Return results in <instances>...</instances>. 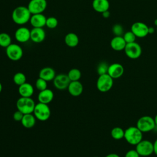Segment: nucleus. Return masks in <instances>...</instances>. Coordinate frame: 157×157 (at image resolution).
<instances>
[{
  "label": "nucleus",
  "mask_w": 157,
  "mask_h": 157,
  "mask_svg": "<svg viewBox=\"0 0 157 157\" xmlns=\"http://www.w3.org/2000/svg\"><path fill=\"white\" fill-rule=\"evenodd\" d=\"M123 37L124 39L126 44H129V43L136 42V39L137 37L131 31H130L124 33L123 35Z\"/></svg>",
  "instance_id": "obj_30"
},
{
  "label": "nucleus",
  "mask_w": 157,
  "mask_h": 157,
  "mask_svg": "<svg viewBox=\"0 0 157 157\" xmlns=\"http://www.w3.org/2000/svg\"><path fill=\"white\" fill-rule=\"evenodd\" d=\"M36 103L31 97H20L16 103L17 110L23 114L33 113Z\"/></svg>",
  "instance_id": "obj_3"
},
{
  "label": "nucleus",
  "mask_w": 157,
  "mask_h": 157,
  "mask_svg": "<svg viewBox=\"0 0 157 157\" xmlns=\"http://www.w3.org/2000/svg\"><path fill=\"white\" fill-rule=\"evenodd\" d=\"M109 66V65H108L105 62L100 63L98 64V67H97V72H98V74H99V75L107 74Z\"/></svg>",
  "instance_id": "obj_32"
},
{
  "label": "nucleus",
  "mask_w": 157,
  "mask_h": 157,
  "mask_svg": "<svg viewBox=\"0 0 157 157\" xmlns=\"http://www.w3.org/2000/svg\"><path fill=\"white\" fill-rule=\"evenodd\" d=\"M67 90L69 94L72 96H80L83 90V85L79 80L78 81H71L67 87Z\"/></svg>",
  "instance_id": "obj_17"
},
{
  "label": "nucleus",
  "mask_w": 157,
  "mask_h": 157,
  "mask_svg": "<svg viewBox=\"0 0 157 157\" xmlns=\"http://www.w3.org/2000/svg\"><path fill=\"white\" fill-rule=\"evenodd\" d=\"M142 133L137 126H129L124 130V138L128 144L136 145L142 140Z\"/></svg>",
  "instance_id": "obj_2"
},
{
  "label": "nucleus",
  "mask_w": 157,
  "mask_h": 157,
  "mask_svg": "<svg viewBox=\"0 0 157 157\" xmlns=\"http://www.w3.org/2000/svg\"><path fill=\"white\" fill-rule=\"evenodd\" d=\"M67 76L71 81H78L82 76L81 72L79 69L76 68L71 69L67 73Z\"/></svg>",
  "instance_id": "obj_27"
},
{
  "label": "nucleus",
  "mask_w": 157,
  "mask_h": 157,
  "mask_svg": "<svg viewBox=\"0 0 157 157\" xmlns=\"http://www.w3.org/2000/svg\"><path fill=\"white\" fill-rule=\"evenodd\" d=\"M47 6V0H30L28 8L31 14L42 13Z\"/></svg>",
  "instance_id": "obj_10"
},
{
  "label": "nucleus",
  "mask_w": 157,
  "mask_h": 157,
  "mask_svg": "<svg viewBox=\"0 0 157 157\" xmlns=\"http://www.w3.org/2000/svg\"><path fill=\"white\" fill-rule=\"evenodd\" d=\"M45 38V32L43 28H33L31 30L30 39L35 43H40Z\"/></svg>",
  "instance_id": "obj_15"
},
{
  "label": "nucleus",
  "mask_w": 157,
  "mask_h": 157,
  "mask_svg": "<svg viewBox=\"0 0 157 157\" xmlns=\"http://www.w3.org/2000/svg\"><path fill=\"white\" fill-rule=\"evenodd\" d=\"M35 86L36 88L39 91H42L47 88V82L45 81V80L41 78H38L35 83Z\"/></svg>",
  "instance_id": "obj_29"
},
{
  "label": "nucleus",
  "mask_w": 157,
  "mask_h": 157,
  "mask_svg": "<svg viewBox=\"0 0 157 157\" xmlns=\"http://www.w3.org/2000/svg\"><path fill=\"white\" fill-rule=\"evenodd\" d=\"M71 82L67 74H59L56 75L55 77L53 80L54 86L59 90H64L67 89Z\"/></svg>",
  "instance_id": "obj_12"
},
{
  "label": "nucleus",
  "mask_w": 157,
  "mask_h": 157,
  "mask_svg": "<svg viewBox=\"0 0 157 157\" xmlns=\"http://www.w3.org/2000/svg\"><path fill=\"white\" fill-rule=\"evenodd\" d=\"M124 73V67L120 63H113L109 66L107 74L113 78L121 77Z\"/></svg>",
  "instance_id": "obj_14"
},
{
  "label": "nucleus",
  "mask_w": 157,
  "mask_h": 157,
  "mask_svg": "<svg viewBox=\"0 0 157 157\" xmlns=\"http://www.w3.org/2000/svg\"><path fill=\"white\" fill-rule=\"evenodd\" d=\"M2 83L0 82V93L2 91Z\"/></svg>",
  "instance_id": "obj_41"
},
{
  "label": "nucleus",
  "mask_w": 157,
  "mask_h": 157,
  "mask_svg": "<svg viewBox=\"0 0 157 157\" xmlns=\"http://www.w3.org/2000/svg\"><path fill=\"white\" fill-rule=\"evenodd\" d=\"M155 32V29L153 27H148V34L153 33Z\"/></svg>",
  "instance_id": "obj_39"
},
{
  "label": "nucleus",
  "mask_w": 157,
  "mask_h": 157,
  "mask_svg": "<svg viewBox=\"0 0 157 157\" xmlns=\"http://www.w3.org/2000/svg\"><path fill=\"white\" fill-rule=\"evenodd\" d=\"M112 32L115 36H122L124 34L123 27L120 24H115L112 27Z\"/></svg>",
  "instance_id": "obj_33"
},
{
  "label": "nucleus",
  "mask_w": 157,
  "mask_h": 157,
  "mask_svg": "<svg viewBox=\"0 0 157 157\" xmlns=\"http://www.w3.org/2000/svg\"><path fill=\"white\" fill-rule=\"evenodd\" d=\"M105 157H120L118 154L115 153H112L107 155Z\"/></svg>",
  "instance_id": "obj_38"
},
{
  "label": "nucleus",
  "mask_w": 157,
  "mask_h": 157,
  "mask_svg": "<svg viewBox=\"0 0 157 157\" xmlns=\"http://www.w3.org/2000/svg\"><path fill=\"white\" fill-rule=\"evenodd\" d=\"M92 6L96 12L102 13L109 10L110 4L108 0H93Z\"/></svg>",
  "instance_id": "obj_22"
},
{
  "label": "nucleus",
  "mask_w": 157,
  "mask_h": 157,
  "mask_svg": "<svg viewBox=\"0 0 157 157\" xmlns=\"http://www.w3.org/2000/svg\"><path fill=\"white\" fill-rule=\"evenodd\" d=\"M23 115H24V114L21 112L17 110V111H15L14 112V113L13 115V118L14 120L16 121H21L23 118Z\"/></svg>",
  "instance_id": "obj_34"
},
{
  "label": "nucleus",
  "mask_w": 157,
  "mask_h": 157,
  "mask_svg": "<svg viewBox=\"0 0 157 157\" xmlns=\"http://www.w3.org/2000/svg\"><path fill=\"white\" fill-rule=\"evenodd\" d=\"M31 30L25 26H21L17 29L15 32V38L20 43H25L30 39Z\"/></svg>",
  "instance_id": "obj_13"
},
{
  "label": "nucleus",
  "mask_w": 157,
  "mask_h": 157,
  "mask_svg": "<svg viewBox=\"0 0 157 157\" xmlns=\"http://www.w3.org/2000/svg\"><path fill=\"white\" fill-rule=\"evenodd\" d=\"M55 76L56 72L55 70L51 67H43L39 73V77L45 80L47 82L53 80Z\"/></svg>",
  "instance_id": "obj_19"
},
{
  "label": "nucleus",
  "mask_w": 157,
  "mask_h": 157,
  "mask_svg": "<svg viewBox=\"0 0 157 157\" xmlns=\"http://www.w3.org/2000/svg\"><path fill=\"white\" fill-rule=\"evenodd\" d=\"M93 157H99V156H93Z\"/></svg>",
  "instance_id": "obj_44"
},
{
  "label": "nucleus",
  "mask_w": 157,
  "mask_h": 157,
  "mask_svg": "<svg viewBox=\"0 0 157 157\" xmlns=\"http://www.w3.org/2000/svg\"><path fill=\"white\" fill-rule=\"evenodd\" d=\"M110 135L115 140H120L124 138V130L120 127H115L111 130Z\"/></svg>",
  "instance_id": "obj_25"
},
{
  "label": "nucleus",
  "mask_w": 157,
  "mask_h": 157,
  "mask_svg": "<svg viewBox=\"0 0 157 157\" xmlns=\"http://www.w3.org/2000/svg\"><path fill=\"white\" fill-rule=\"evenodd\" d=\"M33 113L37 120L41 121H45L50 118L51 110L48 104L38 102L37 104H36Z\"/></svg>",
  "instance_id": "obj_4"
},
{
  "label": "nucleus",
  "mask_w": 157,
  "mask_h": 157,
  "mask_svg": "<svg viewBox=\"0 0 157 157\" xmlns=\"http://www.w3.org/2000/svg\"><path fill=\"white\" fill-rule=\"evenodd\" d=\"M124 157H140V155H139V153H137V151H136V150H128L125 155Z\"/></svg>",
  "instance_id": "obj_35"
},
{
  "label": "nucleus",
  "mask_w": 157,
  "mask_h": 157,
  "mask_svg": "<svg viewBox=\"0 0 157 157\" xmlns=\"http://www.w3.org/2000/svg\"><path fill=\"white\" fill-rule=\"evenodd\" d=\"M136 126L142 132H150L156 126L154 118L149 115H144L140 117L136 123Z\"/></svg>",
  "instance_id": "obj_5"
},
{
  "label": "nucleus",
  "mask_w": 157,
  "mask_h": 157,
  "mask_svg": "<svg viewBox=\"0 0 157 157\" xmlns=\"http://www.w3.org/2000/svg\"><path fill=\"white\" fill-rule=\"evenodd\" d=\"M47 18L42 13L32 14L29 22L33 28H43L45 26Z\"/></svg>",
  "instance_id": "obj_16"
},
{
  "label": "nucleus",
  "mask_w": 157,
  "mask_h": 157,
  "mask_svg": "<svg viewBox=\"0 0 157 157\" xmlns=\"http://www.w3.org/2000/svg\"><path fill=\"white\" fill-rule=\"evenodd\" d=\"M31 15L28 7L20 6L14 9L12 13V18L15 23L22 25L29 21Z\"/></svg>",
  "instance_id": "obj_1"
},
{
  "label": "nucleus",
  "mask_w": 157,
  "mask_h": 157,
  "mask_svg": "<svg viewBox=\"0 0 157 157\" xmlns=\"http://www.w3.org/2000/svg\"><path fill=\"white\" fill-rule=\"evenodd\" d=\"M54 98L53 92L48 88L39 91L37 96L39 102L48 104L51 102Z\"/></svg>",
  "instance_id": "obj_18"
},
{
  "label": "nucleus",
  "mask_w": 157,
  "mask_h": 157,
  "mask_svg": "<svg viewBox=\"0 0 157 157\" xmlns=\"http://www.w3.org/2000/svg\"><path fill=\"white\" fill-rule=\"evenodd\" d=\"M124 51L126 55L132 59H137L142 54V48L140 45L136 42L126 44Z\"/></svg>",
  "instance_id": "obj_9"
},
{
  "label": "nucleus",
  "mask_w": 157,
  "mask_h": 157,
  "mask_svg": "<svg viewBox=\"0 0 157 157\" xmlns=\"http://www.w3.org/2000/svg\"><path fill=\"white\" fill-rule=\"evenodd\" d=\"M102 17H103L104 18H108V17H110V12L109 11V10H106V11H105V12H102Z\"/></svg>",
  "instance_id": "obj_37"
},
{
  "label": "nucleus",
  "mask_w": 157,
  "mask_h": 157,
  "mask_svg": "<svg viewBox=\"0 0 157 157\" xmlns=\"http://www.w3.org/2000/svg\"><path fill=\"white\" fill-rule=\"evenodd\" d=\"M36 118L33 113L24 114L21 121H20L23 125L26 128H33L36 124Z\"/></svg>",
  "instance_id": "obj_23"
},
{
  "label": "nucleus",
  "mask_w": 157,
  "mask_h": 157,
  "mask_svg": "<svg viewBox=\"0 0 157 157\" xmlns=\"http://www.w3.org/2000/svg\"><path fill=\"white\" fill-rule=\"evenodd\" d=\"M79 42L78 37L74 33H69L65 36L64 42L69 47H76Z\"/></svg>",
  "instance_id": "obj_24"
},
{
  "label": "nucleus",
  "mask_w": 157,
  "mask_h": 157,
  "mask_svg": "<svg viewBox=\"0 0 157 157\" xmlns=\"http://www.w3.org/2000/svg\"><path fill=\"white\" fill-rule=\"evenodd\" d=\"M58 21L56 18L54 17H50L48 18H47L45 26H47L48 28L54 29L58 26Z\"/></svg>",
  "instance_id": "obj_31"
},
{
  "label": "nucleus",
  "mask_w": 157,
  "mask_h": 157,
  "mask_svg": "<svg viewBox=\"0 0 157 157\" xmlns=\"http://www.w3.org/2000/svg\"><path fill=\"white\" fill-rule=\"evenodd\" d=\"M140 156H148L153 153V143L148 140H142L136 147Z\"/></svg>",
  "instance_id": "obj_7"
},
{
  "label": "nucleus",
  "mask_w": 157,
  "mask_h": 157,
  "mask_svg": "<svg viewBox=\"0 0 157 157\" xmlns=\"http://www.w3.org/2000/svg\"><path fill=\"white\" fill-rule=\"evenodd\" d=\"M153 153L157 156V139L153 142Z\"/></svg>",
  "instance_id": "obj_36"
},
{
  "label": "nucleus",
  "mask_w": 157,
  "mask_h": 157,
  "mask_svg": "<svg viewBox=\"0 0 157 157\" xmlns=\"http://www.w3.org/2000/svg\"><path fill=\"white\" fill-rule=\"evenodd\" d=\"M131 31L137 37L142 38L148 34V26L143 22L137 21L132 25Z\"/></svg>",
  "instance_id": "obj_11"
},
{
  "label": "nucleus",
  "mask_w": 157,
  "mask_h": 157,
  "mask_svg": "<svg viewBox=\"0 0 157 157\" xmlns=\"http://www.w3.org/2000/svg\"><path fill=\"white\" fill-rule=\"evenodd\" d=\"M13 82L17 85L20 86L25 83V82H26V77L23 73L21 72H18L15 74V75H13Z\"/></svg>",
  "instance_id": "obj_28"
},
{
  "label": "nucleus",
  "mask_w": 157,
  "mask_h": 157,
  "mask_svg": "<svg viewBox=\"0 0 157 157\" xmlns=\"http://www.w3.org/2000/svg\"><path fill=\"white\" fill-rule=\"evenodd\" d=\"M113 85V79L108 74L99 75L96 82V87L99 91L107 92L112 88Z\"/></svg>",
  "instance_id": "obj_6"
},
{
  "label": "nucleus",
  "mask_w": 157,
  "mask_h": 157,
  "mask_svg": "<svg viewBox=\"0 0 157 157\" xmlns=\"http://www.w3.org/2000/svg\"><path fill=\"white\" fill-rule=\"evenodd\" d=\"M126 42L123 36H115L110 41V47L115 51L124 50Z\"/></svg>",
  "instance_id": "obj_20"
},
{
  "label": "nucleus",
  "mask_w": 157,
  "mask_h": 157,
  "mask_svg": "<svg viewBox=\"0 0 157 157\" xmlns=\"http://www.w3.org/2000/svg\"><path fill=\"white\" fill-rule=\"evenodd\" d=\"M154 24L155 25V26H157V18L155 20V21H154Z\"/></svg>",
  "instance_id": "obj_42"
},
{
  "label": "nucleus",
  "mask_w": 157,
  "mask_h": 157,
  "mask_svg": "<svg viewBox=\"0 0 157 157\" xmlns=\"http://www.w3.org/2000/svg\"><path fill=\"white\" fill-rule=\"evenodd\" d=\"M154 120H155V123L156 126H157V114L155 115V117L154 118Z\"/></svg>",
  "instance_id": "obj_40"
},
{
  "label": "nucleus",
  "mask_w": 157,
  "mask_h": 157,
  "mask_svg": "<svg viewBox=\"0 0 157 157\" xmlns=\"http://www.w3.org/2000/svg\"><path fill=\"white\" fill-rule=\"evenodd\" d=\"M6 53L7 56L12 61L20 60L23 55L22 48L17 44H11L6 48Z\"/></svg>",
  "instance_id": "obj_8"
},
{
  "label": "nucleus",
  "mask_w": 157,
  "mask_h": 157,
  "mask_svg": "<svg viewBox=\"0 0 157 157\" xmlns=\"http://www.w3.org/2000/svg\"><path fill=\"white\" fill-rule=\"evenodd\" d=\"M156 32H157V26H156Z\"/></svg>",
  "instance_id": "obj_43"
},
{
  "label": "nucleus",
  "mask_w": 157,
  "mask_h": 157,
  "mask_svg": "<svg viewBox=\"0 0 157 157\" xmlns=\"http://www.w3.org/2000/svg\"><path fill=\"white\" fill-rule=\"evenodd\" d=\"M12 44V39L10 35L6 33H0V46L6 48Z\"/></svg>",
  "instance_id": "obj_26"
},
{
  "label": "nucleus",
  "mask_w": 157,
  "mask_h": 157,
  "mask_svg": "<svg viewBox=\"0 0 157 157\" xmlns=\"http://www.w3.org/2000/svg\"><path fill=\"white\" fill-rule=\"evenodd\" d=\"M18 90L21 97H31L34 92L33 86L28 82L18 86Z\"/></svg>",
  "instance_id": "obj_21"
}]
</instances>
